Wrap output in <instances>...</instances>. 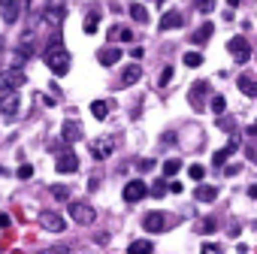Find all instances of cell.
<instances>
[{"label": "cell", "mask_w": 257, "mask_h": 254, "mask_svg": "<svg viewBox=\"0 0 257 254\" xmlns=\"http://www.w3.org/2000/svg\"><path fill=\"white\" fill-rule=\"evenodd\" d=\"M0 112H4L7 118H13V115L19 112V97H16V91H7L4 97H0Z\"/></svg>", "instance_id": "8fae6325"}, {"label": "cell", "mask_w": 257, "mask_h": 254, "mask_svg": "<svg viewBox=\"0 0 257 254\" xmlns=\"http://www.w3.org/2000/svg\"><path fill=\"white\" fill-rule=\"evenodd\" d=\"M170 82H173V67H167V70L161 73V88H167Z\"/></svg>", "instance_id": "836d02e7"}, {"label": "cell", "mask_w": 257, "mask_h": 254, "mask_svg": "<svg viewBox=\"0 0 257 254\" xmlns=\"http://www.w3.org/2000/svg\"><path fill=\"white\" fill-rule=\"evenodd\" d=\"M143 227H146L149 233H161V230L167 227V218H164V212H149V215L143 218Z\"/></svg>", "instance_id": "ba28073f"}, {"label": "cell", "mask_w": 257, "mask_h": 254, "mask_svg": "<svg viewBox=\"0 0 257 254\" xmlns=\"http://www.w3.org/2000/svg\"><path fill=\"white\" fill-rule=\"evenodd\" d=\"M127 251H131V254H149V251H155V242L152 239H137V242H131Z\"/></svg>", "instance_id": "d6986e66"}, {"label": "cell", "mask_w": 257, "mask_h": 254, "mask_svg": "<svg viewBox=\"0 0 257 254\" xmlns=\"http://www.w3.org/2000/svg\"><path fill=\"white\" fill-rule=\"evenodd\" d=\"M149 194H152V197H164V194H167V182H155Z\"/></svg>", "instance_id": "4dcf8cb0"}, {"label": "cell", "mask_w": 257, "mask_h": 254, "mask_svg": "<svg viewBox=\"0 0 257 254\" xmlns=\"http://www.w3.org/2000/svg\"><path fill=\"white\" fill-rule=\"evenodd\" d=\"M4 94H7V91H4V88H0V97H4Z\"/></svg>", "instance_id": "c3c4849f"}, {"label": "cell", "mask_w": 257, "mask_h": 254, "mask_svg": "<svg viewBox=\"0 0 257 254\" xmlns=\"http://www.w3.org/2000/svg\"><path fill=\"white\" fill-rule=\"evenodd\" d=\"M31 55H34V49H31V40L25 37V40L19 43V49H16V64H25Z\"/></svg>", "instance_id": "ffe728a7"}, {"label": "cell", "mask_w": 257, "mask_h": 254, "mask_svg": "<svg viewBox=\"0 0 257 254\" xmlns=\"http://www.w3.org/2000/svg\"><path fill=\"white\" fill-rule=\"evenodd\" d=\"M13 221H10V215H0V227H10Z\"/></svg>", "instance_id": "7bdbcfd3"}, {"label": "cell", "mask_w": 257, "mask_h": 254, "mask_svg": "<svg viewBox=\"0 0 257 254\" xmlns=\"http://www.w3.org/2000/svg\"><path fill=\"white\" fill-rule=\"evenodd\" d=\"M227 7H230V10H236V7H239V0H227Z\"/></svg>", "instance_id": "f6af8a7d"}, {"label": "cell", "mask_w": 257, "mask_h": 254, "mask_svg": "<svg viewBox=\"0 0 257 254\" xmlns=\"http://www.w3.org/2000/svg\"><path fill=\"white\" fill-rule=\"evenodd\" d=\"M137 167H140V170H143V173H149V170H152V167H155V161H149V158H146V161H140V164H137Z\"/></svg>", "instance_id": "74e56055"}, {"label": "cell", "mask_w": 257, "mask_h": 254, "mask_svg": "<svg viewBox=\"0 0 257 254\" xmlns=\"http://www.w3.org/2000/svg\"><path fill=\"white\" fill-rule=\"evenodd\" d=\"M188 173H191V179H194V182H200V179H203V176H206V170H203V167H200V164H194V167H191V170H188Z\"/></svg>", "instance_id": "d6a6232c"}, {"label": "cell", "mask_w": 257, "mask_h": 254, "mask_svg": "<svg viewBox=\"0 0 257 254\" xmlns=\"http://www.w3.org/2000/svg\"><path fill=\"white\" fill-rule=\"evenodd\" d=\"M224 173H227V176H236V173H239V167H236V164H230V167H224Z\"/></svg>", "instance_id": "60d3db41"}, {"label": "cell", "mask_w": 257, "mask_h": 254, "mask_svg": "<svg viewBox=\"0 0 257 254\" xmlns=\"http://www.w3.org/2000/svg\"><path fill=\"white\" fill-rule=\"evenodd\" d=\"M112 152H115V146H112V140H109V137H103V140H97V143L91 146V155H94L97 161H106Z\"/></svg>", "instance_id": "30bf717a"}, {"label": "cell", "mask_w": 257, "mask_h": 254, "mask_svg": "<svg viewBox=\"0 0 257 254\" xmlns=\"http://www.w3.org/2000/svg\"><path fill=\"white\" fill-rule=\"evenodd\" d=\"M236 85H239V91H242L245 97H257V76H251V73H242Z\"/></svg>", "instance_id": "4fadbf2b"}, {"label": "cell", "mask_w": 257, "mask_h": 254, "mask_svg": "<svg viewBox=\"0 0 257 254\" xmlns=\"http://www.w3.org/2000/svg\"><path fill=\"white\" fill-rule=\"evenodd\" d=\"M212 34H215V25H212V22H206V25H200V28H197V34H194V43H206Z\"/></svg>", "instance_id": "cb8c5ba5"}, {"label": "cell", "mask_w": 257, "mask_h": 254, "mask_svg": "<svg viewBox=\"0 0 257 254\" xmlns=\"http://www.w3.org/2000/svg\"><path fill=\"white\" fill-rule=\"evenodd\" d=\"M146 194H149V188H146V182H140V179H134V182L124 185V200H127V203H140Z\"/></svg>", "instance_id": "52a82bcc"}, {"label": "cell", "mask_w": 257, "mask_h": 254, "mask_svg": "<svg viewBox=\"0 0 257 254\" xmlns=\"http://www.w3.org/2000/svg\"><path fill=\"white\" fill-rule=\"evenodd\" d=\"M46 64L55 76H67L70 73V52L61 46V37H52L46 46Z\"/></svg>", "instance_id": "6da1fadb"}, {"label": "cell", "mask_w": 257, "mask_h": 254, "mask_svg": "<svg viewBox=\"0 0 257 254\" xmlns=\"http://www.w3.org/2000/svg\"><path fill=\"white\" fill-rule=\"evenodd\" d=\"M248 158H254V161H257V152H248Z\"/></svg>", "instance_id": "7dc6e473"}, {"label": "cell", "mask_w": 257, "mask_h": 254, "mask_svg": "<svg viewBox=\"0 0 257 254\" xmlns=\"http://www.w3.org/2000/svg\"><path fill=\"white\" fill-rule=\"evenodd\" d=\"M0 176H4V167H0Z\"/></svg>", "instance_id": "681fc988"}, {"label": "cell", "mask_w": 257, "mask_h": 254, "mask_svg": "<svg viewBox=\"0 0 257 254\" xmlns=\"http://www.w3.org/2000/svg\"><path fill=\"white\" fill-rule=\"evenodd\" d=\"M97 28H100V16L91 13V16L85 19V34H97Z\"/></svg>", "instance_id": "f1b7e54d"}, {"label": "cell", "mask_w": 257, "mask_h": 254, "mask_svg": "<svg viewBox=\"0 0 257 254\" xmlns=\"http://www.w3.org/2000/svg\"><path fill=\"white\" fill-rule=\"evenodd\" d=\"M158 4H164V0H158Z\"/></svg>", "instance_id": "f907efd6"}, {"label": "cell", "mask_w": 257, "mask_h": 254, "mask_svg": "<svg viewBox=\"0 0 257 254\" xmlns=\"http://www.w3.org/2000/svg\"><path fill=\"white\" fill-rule=\"evenodd\" d=\"M55 167H58V173H76V170H79V158H76V152H73V149H64V152L58 155Z\"/></svg>", "instance_id": "8992f818"}, {"label": "cell", "mask_w": 257, "mask_h": 254, "mask_svg": "<svg viewBox=\"0 0 257 254\" xmlns=\"http://www.w3.org/2000/svg\"><path fill=\"white\" fill-rule=\"evenodd\" d=\"M206 91H209V82H197V85L191 88V103H194V106H200V103H203V97H206Z\"/></svg>", "instance_id": "44dd1931"}, {"label": "cell", "mask_w": 257, "mask_h": 254, "mask_svg": "<svg viewBox=\"0 0 257 254\" xmlns=\"http://www.w3.org/2000/svg\"><path fill=\"white\" fill-rule=\"evenodd\" d=\"M31 176H34V167L31 164H22L19 167V179H31Z\"/></svg>", "instance_id": "e575fe53"}, {"label": "cell", "mask_w": 257, "mask_h": 254, "mask_svg": "<svg viewBox=\"0 0 257 254\" xmlns=\"http://www.w3.org/2000/svg\"><path fill=\"white\" fill-rule=\"evenodd\" d=\"M182 170V161H176V158H170V161H164V176L170 179V176H176Z\"/></svg>", "instance_id": "484cf974"}, {"label": "cell", "mask_w": 257, "mask_h": 254, "mask_svg": "<svg viewBox=\"0 0 257 254\" xmlns=\"http://www.w3.org/2000/svg\"><path fill=\"white\" fill-rule=\"evenodd\" d=\"M227 52H230L239 64H248V58H251V49H248V43H245L242 37H233V40L227 43Z\"/></svg>", "instance_id": "5b68a950"}, {"label": "cell", "mask_w": 257, "mask_h": 254, "mask_svg": "<svg viewBox=\"0 0 257 254\" xmlns=\"http://www.w3.org/2000/svg\"><path fill=\"white\" fill-rule=\"evenodd\" d=\"M233 152H236V143H230L227 149H221V152H215V158H212V167H215V170H218V167H224V161H227V158H230Z\"/></svg>", "instance_id": "7402d4cb"}, {"label": "cell", "mask_w": 257, "mask_h": 254, "mask_svg": "<svg viewBox=\"0 0 257 254\" xmlns=\"http://www.w3.org/2000/svg\"><path fill=\"white\" fill-rule=\"evenodd\" d=\"M91 115H94L97 121H103V118L109 115V103H106V100H94V103H91Z\"/></svg>", "instance_id": "d4e9b609"}, {"label": "cell", "mask_w": 257, "mask_h": 254, "mask_svg": "<svg viewBox=\"0 0 257 254\" xmlns=\"http://www.w3.org/2000/svg\"><path fill=\"white\" fill-rule=\"evenodd\" d=\"M131 19L140 22V25H146V22H149V10H146L143 4H131Z\"/></svg>", "instance_id": "603a6c76"}, {"label": "cell", "mask_w": 257, "mask_h": 254, "mask_svg": "<svg viewBox=\"0 0 257 254\" xmlns=\"http://www.w3.org/2000/svg\"><path fill=\"white\" fill-rule=\"evenodd\" d=\"M70 218H73L76 224H94L97 215H94V209H91L85 200H73V203H70Z\"/></svg>", "instance_id": "277c9868"}, {"label": "cell", "mask_w": 257, "mask_h": 254, "mask_svg": "<svg viewBox=\"0 0 257 254\" xmlns=\"http://www.w3.org/2000/svg\"><path fill=\"white\" fill-rule=\"evenodd\" d=\"M52 194H55L58 200H70V188H67V185H55V188H52Z\"/></svg>", "instance_id": "f546056e"}, {"label": "cell", "mask_w": 257, "mask_h": 254, "mask_svg": "<svg viewBox=\"0 0 257 254\" xmlns=\"http://www.w3.org/2000/svg\"><path fill=\"white\" fill-rule=\"evenodd\" d=\"M115 34H118V37H121L124 43H131V40H134V34H131V31H127V28H118Z\"/></svg>", "instance_id": "8d00e7d4"}, {"label": "cell", "mask_w": 257, "mask_h": 254, "mask_svg": "<svg viewBox=\"0 0 257 254\" xmlns=\"http://www.w3.org/2000/svg\"><path fill=\"white\" fill-rule=\"evenodd\" d=\"M203 251H206V254H215V251H221V248H218L215 242H206V245H203Z\"/></svg>", "instance_id": "f35d334b"}, {"label": "cell", "mask_w": 257, "mask_h": 254, "mask_svg": "<svg viewBox=\"0 0 257 254\" xmlns=\"http://www.w3.org/2000/svg\"><path fill=\"white\" fill-rule=\"evenodd\" d=\"M182 61H185V67H200V64H203V55H200V52H185Z\"/></svg>", "instance_id": "4316f807"}, {"label": "cell", "mask_w": 257, "mask_h": 254, "mask_svg": "<svg viewBox=\"0 0 257 254\" xmlns=\"http://www.w3.org/2000/svg\"><path fill=\"white\" fill-rule=\"evenodd\" d=\"M7 4H13V0H0V7H7Z\"/></svg>", "instance_id": "bcb514c9"}, {"label": "cell", "mask_w": 257, "mask_h": 254, "mask_svg": "<svg viewBox=\"0 0 257 254\" xmlns=\"http://www.w3.org/2000/svg\"><path fill=\"white\" fill-rule=\"evenodd\" d=\"M209 106H212V112H215V115H224V109H227V100H224V97H221V94H215V97H212V103H209Z\"/></svg>", "instance_id": "83f0119b"}, {"label": "cell", "mask_w": 257, "mask_h": 254, "mask_svg": "<svg viewBox=\"0 0 257 254\" xmlns=\"http://www.w3.org/2000/svg\"><path fill=\"white\" fill-rule=\"evenodd\" d=\"M215 230V221H203V233H212Z\"/></svg>", "instance_id": "b9f144b4"}, {"label": "cell", "mask_w": 257, "mask_h": 254, "mask_svg": "<svg viewBox=\"0 0 257 254\" xmlns=\"http://www.w3.org/2000/svg\"><path fill=\"white\" fill-rule=\"evenodd\" d=\"M218 127H221V131H227V134H230V131H233V127H236V121L224 115V118H218Z\"/></svg>", "instance_id": "1f68e13d"}, {"label": "cell", "mask_w": 257, "mask_h": 254, "mask_svg": "<svg viewBox=\"0 0 257 254\" xmlns=\"http://www.w3.org/2000/svg\"><path fill=\"white\" fill-rule=\"evenodd\" d=\"M185 25V19H182V13L179 10H170V13H164V19H161V31H176V28H182Z\"/></svg>", "instance_id": "9c48e42d"}, {"label": "cell", "mask_w": 257, "mask_h": 254, "mask_svg": "<svg viewBox=\"0 0 257 254\" xmlns=\"http://www.w3.org/2000/svg\"><path fill=\"white\" fill-rule=\"evenodd\" d=\"M194 197H197L200 203H212V200H218V188H215V185H203V188L194 191Z\"/></svg>", "instance_id": "e0dca14e"}, {"label": "cell", "mask_w": 257, "mask_h": 254, "mask_svg": "<svg viewBox=\"0 0 257 254\" xmlns=\"http://www.w3.org/2000/svg\"><path fill=\"white\" fill-rule=\"evenodd\" d=\"M43 19H46V25L58 28V25L64 22V7H55V4H52V7H49V10L43 13Z\"/></svg>", "instance_id": "2e32d148"}, {"label": "cell", "mask_w": 257, "mask_h": 254, "mask_svg": "<svg viewBox=\"0 0 257 254\" xmlns=\"http://www.w3.org/2000/svg\"><path fill=\"white\" fill-rule=\"evenodd\" d=\"M61 140H67V143L82 140V124H79V121H64V127H61Z\"/></svg>", "instance_id": "7c38bea8"}, {"label": "cell", "mask_w": 257, "mask_h": 254, "mask_svg": "<svg viewBox=\"0 0 257 254\" xmlns=\"http://www.w3.org/2000/svg\"><path fill=\"white\" fill-rule=\"evenodd\" d=\"M212 7H215V0H197V10L200 13H212Z\"/></svg>", "instance_id": "d590c367"}, {"label": "cell", "mask_w": 257, "mask_h": 254, "mask_svg": "<svg viewBox=\"0 0 257 254\" xmlns=\"http://www.w3.org/2000/svg\"><path fill=\"white\" fill-rule=\"evenodd\" d=\"M37 221H40V227H46L49 233H64V230H67L64 215H61V212H52V209H43Z\"/></svg>", "instance_id": "3957f363"}, {"label": "cell", "mask_w": 257, "mask_h": 254, "mask_svg": "<svg viewBox=\"0 0 257 254\" xmlns=\"http://www.w3.org/2000/svg\"><path fill=\"white\" fill-rule=\"evenodd\" d=\"M170 191H173V194H182L185 188H182V182H170Z\"/></svg>", "instance_id": "ab89813d"}, {"label": "cell", "mask_w": 257, "mask_h": 254, "mask_svg": "<svg viewBox=\"0 0 257 254\" xmlns=\"http://www.w3.org/2000/svg\"><path fill=\"white\" fill-rule=\"evenodd\" d=\"M248 197H251V200H257V185H251V188H248Z\"/></svg>", "instance_id": "ee69618b"}, {"label": "cell", "mask_w": 257, "mask_h": 254, "mask_svg": "<svg viewBox=\"0 0 257 254\" xmlns=\"http://www.w3.org/2000/svg\"><path fill=\"white\" fill-rule=\"evenodd\" d=\"M19 16H22L19 0H13V4H7V7H4V22H7V25H16V22H19Z\"/></svg>", "instance_id": "ac0fdd59"}, {"label": "cell", "mask_w": 257, "mask_h": 254, "mask_svg": "<svg viewBox=\"0 0 257 254\" xmlns=\"http://www.w3.org/2000/svg\"><path fill=\"white\" fill-rule=\"evenodd\" d=\"M140 79H143V67H137V64L124 67V73H121V85H137Z\"/></svg>", "instance_id": "5bb4252c"}, {"label": "cell", "mask_w": 257, "mask_h": 254, "mask_svg": "<svg viewBox=\"0 0 257 254\" xmlns=\"http://www.w3.org/2000/svg\"><path fill=\"white\" fill-rule=\"evenodd\" d=\"M97 61H100L103 67H112V64L121 61V49H100V52H97Z\"/></svg>", "instance_id": "9a60e30c"}, {"label": "cell", "mask_w": 257, "mask_h": 254, "mask_svg": "<svg viewBox=\"0 0 257 254\" xmlns=\"http://www.w3.org/2000/svg\"><path fill=\"white\" fill-rule=\"evenodd\" d=\"M25 82H28V76H25L22 67H10V70L0 73V88H4V91H19Z\"/></svg>", "instance_id": "7a4b0ae2"}]
</instances>
